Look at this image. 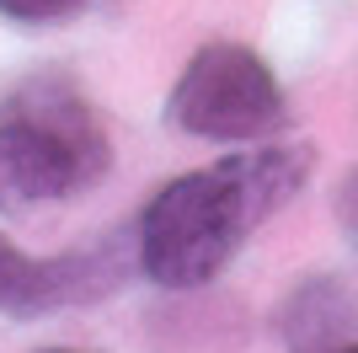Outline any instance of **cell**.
I'll use <instances>...</instances> for the list:
<instances>
[{"instance_id": "4", "label": "cell", "mask_w": 358, "mask_h": 353, "mask_svg": "<svg viewBox=\"0 0 358 353\" xmlns=\"http://www.w3.org/2000/svg\"><path fill=\"white\" fill-rule=\"evenodd\" d=\"M118 284H123V263L113 247L27 257L11 235H0V310L6 316H43L59 305H86Z\"/></svg>"}, {"instance_id": "9", "label": "cell", "mask_w": 358, "mask_h": 353, "mask_svg": "<svg viewBox=\"0 0 358 353\" xmlns=\"http://www.w3.org/2000/svg\"><path fill=\"white\" fill-rule=\"evenodd\" d=\"M343 353H358V342H348V348H343Z\"/></svg>"}, {"instance_id": "8", "label": "cell", "mask_w": 358, "mask_h": 353, "mask_svg": "<svg viewBox=\"0 0 358 353\" xmlns=\"http://www.w3.org/2000/svg\"><path fill=\"white\" fill-rule=\"evenodd\" d=\"M43 353H86V348H43Z\"/></svg>"}, {"instance_id": "5", "label": "cell", "mask_w": 358, "mask_h": 353, "mask_svg": "<svg viewBox=\"0 0 358 353\" xmlns=\"http://www.w3.org/2000/svg\"><path fill=\"white\" fill-rule=\"evenodd\" d=\"M289 353H343L358 342V294L343 279H305L278 310Z\"/></svg>"}, {"instance_id": "2", "label": "cell", "mask_w": 358, "mask_h": 353, "mask_svg": "<svg viewBox=\"0 0 358 353\" xmlns=\"http://www.w3.org/2000/svg\"><path fill=\"white\" fill-rule=\"evenodd\" d=\"M113 161L102 118L70 75L38 70L0 107V214L64 204Z\"/></svg>"}, {"instance_id": "7", "label": "cell", "mask_w": 358, "mask_h": 353, "mask_svg": "<svg viewBox=\"0 0 358 353\" xmlns=\"http://www.w3.org/2000/svg\"><path fill=\"white\" fill-rule=\"evenodd\" d=\"M337 225L348 230V241H358V172L343 182V193H337Z\"/></svg>"}, {"instance_id": "1", "label": "cell", "mask_w": 358, "mask_h": 353, "mask_svg": "<svg viewBox=\"0 0 358 353\" xmlns=\"http://www.w3.org/2000/svg\"><path fill=\"white\" fill-rule=\"evenodd\" d=\"M310 145H257L241 155L171 176L139 214L134 263L161 289H198L209 284L246 230L273 220L278 209L310 182Z\"/></svg>"}, {"instance_id": "6", "label": "cell", "mask_w": 358, "mask_h": 353, "mask_svg": "<svg viewBox=\"0 0 358 353\" xmlns=\"http://www.w3.org/2000/svg\"><path fill=\"white\" fill-rule=\"evenodd\" d=\"M91 0H0V16L6 22H22V27H48V22H70L80 16Z\"/></svg>"}, {"instance_id": "3", "label": "cell", "mask_w": 358, "mask_h": 353, "mask_svg": "<svg viewBox=\"0 0 358 353\" xmlns=\"http://www.w3.org/2000/svg\"><path fill=\"white\" fill-rule=\"evenodd\" d=\"M166 118L193 139L257 145L273 129H284V86L268 70V59L246 43H203L182 64L166 97Z\"/></svg>"}]
</instances>
